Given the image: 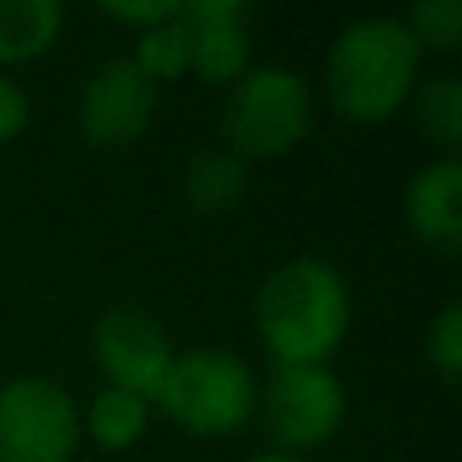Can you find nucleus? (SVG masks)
<instances>
[{
  "label": "nucleus",
  "instance_id": "obj_11",
  "mask_svg": "<svg viewBox=\"0 0 462 462\" xmlns=\"http://www.w3.org/2000/svg\"><path fill=\"white\" fill-rule=\"evenodd\" d=\"M247 195V162L236 159L227 146H208L191 154L183 171V199L199 216H227Z\"/></svg>",
  "mask_w": 462,
  "mask_h": 462
},
{
  "label": "nucleus",
  "instance_id": "obj_2",
  "mask_svg": "<svg viewBox=\"0 0 462 462\" xmlns=\"http://www.w3.org/2000/svg\"><path fill=\"white\" fill-rule=\"evenodd\" d=\"M422 49L402 16H361L333 37L325 57V94L333 110L361 126L390 122L418 86Z\"/></svg>",
  "mask_w": 462,
  "mask_h": 462
},
{
  "label": "nucleus",
  "instance_id": "obj_13",
  "mask_svg": "<svg viewBox=\"0 0 462 462\" xmlns=\"http://www.w3.org/2000/svg\"><path fill=\"white\" fill-rule=\"evenodd\" d=\"M151 410L154 406L138 393L106 385V390L94 393L89 410L81 414V434H89V442L106 455H122V450L143 442L146 426H151Z\"/></svg>",
  "mask_w": 462,
  "mask_h": 462
},
{
  "label": "nucleus",
  "instance_id": "obj_14",
  "mask_svg": "<svg viewBox=\"0 0 462 462\" xmlns=\"http://www.w3.org/2000/svg\"><path fill=\"white\" fill-rule=\"evenodd\" d=\"M406 106H414V122L426 143L442 146L447 154L458 151L462 143V81L458 78L418 81Z\"/></svg>",
  "mask_w": 462,
  "mask_h": 462
},
{
  "label": "nucleus",
  "instance_id": "obj_17",
  "mask_svg": "<svg viewBox=\"0 0 462 462\" xmlns=\"http://www.w3.org/2000/svg\"><path fill=\"white\" fill-rule=\"evenodd\" d=\"M426 361L442 377L447 390L462 382V304L450 300L434 312L430 328H426Z\"/></svg>",
  "mask_w": 462,
  "mask_h": 462
},
{
  "label": "nucleus",
  "instance_id": "obj_20",
  "mask_svg": "<svg viewBox=\"0 0 462 462\" xmlns=\"http://www.w3.org/2000/svg\"><path fill=\"white\" fill-rule=\"evenodd\" d=\"M247 462H309V458H296V455H255V458H247Z\"/></svg>",
  "mask_w": 462,
  "mask_h": 462
},
{
  "label": "nucleus",
  "instance_id": "obj_5",
  "mask_svg": "<svg viewBox=\"0 0 462 462\" xmlns=\"http://www.w3.org/2000/svg\"><path fill=\"white\" fill-rule=\"evenodd\" d=\"M81 410L53 377L24 374L0 385V462H73Z\"/></svg>",
  "mask_w": 462,
  "mask_h": 462
},
{
  "label": "nucleus",
  "instance_id": "obj_15",
  "mask_svg": "<svg viewBox=\"0 0 462 462\" xmlns=\"http://www.w3.org/2000/svg\"><path fill=\"white\" fill-rule=\"evenodd\" d=\"M130 61L154 81H179L191 73V37H187V24L179 21V13L162 24H151V29L138 32V45L130 53Z\"/></svg>",
  "mask_w": 462,
  "mask_h": 462
},
{
  "label": "nucleus",
  "instance_id": "obj_16",
  "mask_svg": "<svg viewBox=\"0 0 462 462\" xmlns=\"http://www.w3.org/2000/svg\"><path fill=\"white\" fill-rule=\"evenodd\" d=\"M402 21L422 53H450L462 45V0H418Z\"/></svg>",
  "mask_w": 462,
  "mask_h": 462
},
{
  "label": "nucleus",
  "instance_id": "obj_9",
  "mask_svg": "<svg viewBox=\"0 0 462 462\" xmlns=\"http://www.w3.org/2000/svg\"><path fill=\"white\" fill-rule=\"evenodd\" d=\"M247 0H191L179 5V21L191 37V73L208 86H236L252 69Z\"/></svg>",
  "mask_w": 462,
  "mask_h": 462
},
{
  "label": "nucleus",
  "instance_id": "obj_4",
  "mask_svg": "<svg viewBox=\"0 0 462 462\" xmlns=\"http://www.w3.org/2000/svg\"><path fill=\"white\" fill-rule=\"evenodd\" d=\"M312 86L288 65H255L227 86L219 130L224 146L244 162L280 159L296 151L312 130Z\"/></svg>",
  "mask_w": 462,
  "mask_h": 462
},
{
  "label": "nucleus",
  "instance_id": "obj_19",
  "mask_svg": "<svg viewBox=\"0 0 462 462\" xmlns=\"http://www.w3.org/2000/svg\"><path fill=\"white\" fill-rule=\"evenodd\" d=\"M29 94L16 78L0 73V143H13L29 130Z\"/></svg>",
  "mask_w": 462,
  "mask_h": 462
},
{
  "label": "nucleus",
  "instance_id": "obj_6",
  "mask_svg": "<svg viewBox=\"0 0 462 462\" xmlns=\"http://www.w3.org/2000/svg\"><path fill=\"white\" fill-rule=\"evenodd\" d=\"M260 410L280 455L300 458L304 450L337 439L349 414V398L328 365H276L268 390H260Z\"/></svg>",
  "mask_w": 462,
  "mask_h": 462
},
{
  "label": "nucleus",
  "instance_id": "obj_10",
  "mask_svg": "<svg viewBox=\"0 0 462 462\" xmlns=\"http://www.w3.org/2000/svg\"><path fill=\"white\" fill-rule=\"evenodd\" d=\"M406 224L439 255L462 252V162L458 154L426 162L406 187Z\"/></svg>",
  "mask_w": 462,
  "mask_h": 462
},
{
  "label": "nucleus",
  "instance_id": "obj_1",
  "mask_svg": "<svg viewBox=\"0 0 462 462\" xmlns=\"http://www.w3.org/2000/svg\"><path fill=\"white\" fill-rule=\"evenodd\" d=\"M353 325L345 276L320 255H292L255 292V333L276 365H328Z\"/></svg>",
  "mask_w": 462,
  "mask_h": 462
},
{
  "label": "nucleus",
  "instance_id": "obj_3",
  "mask_svg": "<svg viewBox=\"0 0 462 462\" xmlns=\"http://www.w3.org/2000/svg\"><path fill=\"white\" fill-rule=\"evenodd\" d=\"M154 406L195 439H227L260 414V382L231 349L175 353Z\"/></svg>",
  "mask_w": 462,
  "mask_h": 462
},
{
  "label": "nucleus",
  "instance_id": "obj_12",
  "mask_svg": "<svg viewBox=\"0 0 462 462\" xmlns=\"http://www.w3.org/2000/svg\"><path fill=\"white\" fill-rule=\"evenodd\" d=\"M65 8L57 0H0V65H29L57 45Z\"/></svg>",
  "mask_w": 462,
  "mask_h": 462
},
{
  "label": "nucleus",
  "instance_id": "obj_18",
  "mask_svg": "<svg viewBox=\"0 0 462 462\" xmlns=\"http://www.w3.org/2000/svg\"><path fill=\"white\" fill-rule=\"evenodd\" d=\"M102 13L110 16V21H122L143 32V29H151V24L171 21V16L179 13V5L175 0H110V5H102Z\"/></svg>",
  "mask_w": 462,
  "mask_h": 462
},
{
  "label": "nucleus",
  "instance_id": "obj_7",
  "mask_svg": "<svg viewBox=\"0 0 462 462\" xmlns=\"http://www.w3.org/2000/svg\"><path fill=\"white\" fill-rule=\"evenodd\" d=\"M154 110H159V86L130 57H110L81 89L78 126L86 143L118 151L151 130Z\"/></svg>",
  "mask_w": 462,
  "mask_h": 462
},
{
  "label": "nucleus",
  "instance_id": "obj_8",
  "mask_svg": "<svg viewBox=\"0 0 462 462\" xmlns=\"http://www.w3.org/2000/svg\"><path fill=\"white\" fill-rule=\"evenodd\" d=\"M94 361L106 385L130 390L154 406V393L175 361V349H171L167 328L151 312L122 304V309L102 312V320L94 325Z\"/></svg>",
  "mask_w": 462,
  "mask_h": 462
}]
</instances>
